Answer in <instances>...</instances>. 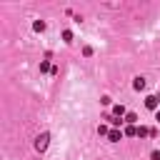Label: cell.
<instances>
[{
    "mask_svg": "<svg viewBox=\"0 0 160 160\" xmlns=\"http://www.w3.org/2000/svg\"><path fill=\"white\" fill-rule=\"evenodd\" d=\"M32 28H35V30H45V22H42V20H38V22H35Z\"/></svg>",
    "mask_w": 160,
    "mask_h": 160,
    "instance_id": "obj_12",
    "label": "cell"
},
{
    "mask_svg": "<svg viewBox=\"0 0 160 160\" xmlns=\"http://www.w3.org/2000/svg\"><path fill=\"white\" fill-rule=\"evenodd\" d=\"M155 120H158V122H160V110H158V112H155Z\"/></svg>",
    "mask_w": 160,
    "mask_h": 160,
    "instance_id": "obj_13",
    "label": "cell"
},
{
    "mask_svg": "<svg viewBox=\"0 0 160 160\" xmlns=\"http://www.w3.org/2000/svg\"><path fill=\"white\" fill-rule=\"evenodd\" d=\"M120 138H122V130H118V128H112V130L108 132V140H110V142H118Z\"/></svg>",
    "mask_w": 160,
    "mask_h": 160,
    "instance_id": "obj_3",
    "label": "cell"
},
{
    "mask_svg": "<svg viewBox=\"0 0 160 160\" xmlns=\"http://www.w3.org/2000/svg\"><path fill=\"white\" fill-rule=\"evenodd\" d=\"M48 140H50V135H48V132L38 135V140H35V150H38V152H42V150L48 148Z\"/></svg>",
    "mask_w": 160,
    "mask_h": 160,
    "instance_id": "obj_1",
    "label": "cell"
},
{
    "mask_svg": "<svg viewBox=\"0 0 160 160\" xmlns=\"http://www.w3.org/2000/svg\"><path fill=\"white\" fill-rule=\"evenodd\" d=\"M50 70H52V68H50V62H48V60H42V62H40V72H50Z\"/></svg>",
    "mask_w": 160,
    "mask_h": 160,
    "instance_id": "obj_8",
    "label": "cell"
},
{
    "mask_svg": "<svg viewBox=\"0 0 160 160\" xmlns=\"http://www.w3.org/2000/svg\"><path fill=\"white\" fill-rule=\"evenodd\" d=\"M125 122H128V125H135V122H138V115H135V112H128V115H125Z\"/></svg>",
    "mask_w": 160,
    "mask_h": 160,
    "instance_id": "obj_7",
    "label": "cell"
},
{
    "mask_svg": "<svg viewBox=\"0 0 160 160\" xmlns=\"http://www.w3.org/2000/svg\"><path fill=\"white\" fill-rule=\"evenodd\" d=\"M112 115H115V118H122V115H128V112H125L122 105H112Z\"/></svg>",
    "mask_w": 160,
    "mask_h": 160,
    "instance_id": "obj_6",
    "label": "cell"
},
{
    "mask_svg": "<svg viewBox=\"0 0 160 160\" xmlns=\"http://www.w3.org/2000/svg\"><path fill=\"white\" fill-rule=\"evenodd\" d=\"M122 135H128V138H132V135H138V125H125V130H122Z\"/></svg>",
    "mask_w": 160,
    "mask_h": 160,
    "instance_id": "obj_4",
    "label": "cell"
},
{
    "mask_svg": "<svg viewBox=\"0 0 160 160\" xmlns=\"http://www.w3.org/2000/svg\"><path fill=\"white\" fill-rule=\"evenodd\" d=\"M145 135H150V130H148V128H142V125H140V128H138V138H145Z\"/></svg>",
    "mask_w": 160,
    "mask_h": 160,
    "instance_id": "obj_9",
    "label": "cell"
},
{
    "mask_svg": "<svg viewBox=\"0 0 160 160\" xmlns=\"http://www.w3.org/2000/svg\"><path fill=\"white\" fill-rule=\"evenodd\" d=\"M158 105H160V98H158V95H148V98H145V108H148V110H155V112H158Z\"/></svg>",
    "mask_w": 160,
    "mask_h": 160,
    "instance_id": "obj_2",
    "label": "cell"
},
{
    "mask_svg": "<svg viewBox=\"0 0 160 160\" xmlns=\"http://www.w3.org/2000/svg\"><path fill=\"white\" fill-rule=\"evenodd\" d=\"M98 132H100V135H108L110 130H108V125H102V122H100V128H98Z\"/></svg>",
    "mask_w": 160,
    "mask_h": 160,
    "instance_id": "obj_11",
    "label": "cell"
},
{
    "mask_svg": "<svg viewBox=\"0 0 160 160\" xmlns=\"http://www.w3.org/2000/svg\"><path fill=\"white\" fill-rule=\"evenodd\" d=\"M62 40H65V42H70V40H72V32H70V30H65V32H62Z\"/></svg>",
    "mask_w": 160,
    "mask_h": 160,
    "instance_id": "obj_10",
    "label": "cell"
},
{
    "mask_svg": "<svg viewBox=\"0 0 160 160\" xmlns=\"http://www.w3.org/2000/svg\"><path fill=\"white\" fill-rule=\"evenodd\" d=\"M132 88L135 90H145V78H135L132 80Z\"/></svg>",
    "mask_w": 160,
    "mask_h": 160,
    "instance_id": "obj_5",
    "label": "cell"
}]
</instances>
